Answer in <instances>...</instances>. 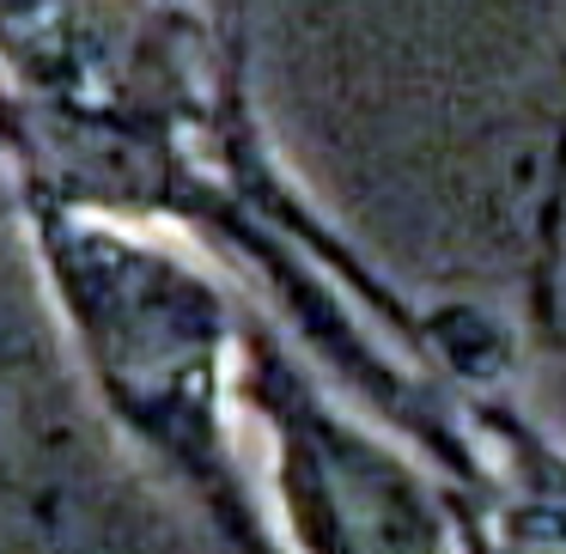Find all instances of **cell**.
Listing matches in <instances>:
<instances>
[{
    "instance_id": "obj_1",
    "label": "cell",
    "mask_w": 566,
    "mask_h": 554,
    "mask_svg": "<svg viewBox=\"0 0 566 554\" xmlns=\"http://www.w3.org/2000/svg\"><path fill=\"white\" fill-rule=\"evenodd\" d=\"M536 171H530V262H536V293L560 286L566 262V31L548 67V104H542Z\"/></svg>"
}]
</instances>
